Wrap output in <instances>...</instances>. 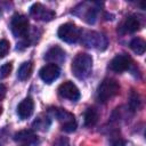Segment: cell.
Here are the masks:
<instances>
[{"label": "cell", "mask_w": 146, "mask_h": 146, "mask_svg": "<svg viewBox=\"0 0 146 146\" xmlns=\"http://www.w3.org/2000/svg\"><path fill=\"white\" fill-rule=\"evenodd\" d=\"M71 70L72 73L75 78L83 80L87 79L92 70V58L90 55L84 54V52H80L78 54L71 65Z\"/></svg>", "instance_id": "cell-1"}, {"label": "cell", "mask_w": 146, "mask_h": 146, "mask_svg": "<svg viewBox=\"0 0 146 146\" xmlns=\"http://www.w3.org/2000/svg\"><path fill=\"white\" fill-rule=\"evenodd\" d=\"M120 91L119 83L113 79H105L99 84L97 90V98L102 103L108 102L111 98H113L115 95H117Z\"/></svg>", "instance_id": "cell-2"}, {"label": "cell", "mask_w": 146, "mask_h": 146, "mask_svg": "<svg viewBox=\"0 0 146 146\" xmlns=\"http://www.w3.org/2000/svg\"><path fill=\"white\" fill-rule=\"evenodd\" d=\"M57 35L67 43H74L81 38V30L73 23H65L59 26Z\"/></svg>", "instance_id": "cell-3"}, {"label": "cell", "mask_w": 146, "mask_h": 146, "mask_svg": "<svg viewBox=\"0 0 146 146\" xmlns=\"http://www.w3.org/2000/svg\"><path fill=\"white\" fill-rule=\"evenodd\" d=\"M82 38V43L88 47V48H97L100 50H104L107 47V38L98 32H94V31H88L86 32L83 35H81Z\"/></svg>", "instance_id": "cell-4"}, {"label": "cell", "mask_w": 146, "mask_h": 146, "mask_svg": "<svg viewBox=\"0 0 146 146\" xmlns=\"http://www.w3.org/2000/svg\"><path fill=\"white\" fill-rule=\"evenodd\" d=\"M29 26H30V23L25 15L16 14L13 16L10 22V29L15 36L17 38L25 36L29 32Z\"/></svg>", "instance_id": "cell-5"}, {"label": "cell", "mask_w": 146, "mask_h": 146, "mask_svg": "<svg viewBox=\"0 0 146 146\" xmlns=\"http://www.w3.org/2000/svg\"><path fill=\"white\" fill-rule=\"evenodd\" d=\"M30 14L32 17H34V19H38V21H44V22H48V21H51L54 17H55V13L42 6L41 3H34L31 8H30Z\"/></svg>", "instance_id": "cell-6"}, {"label": "cell", "mask_w": 146, "mask_h": 146, "mask_svg": "<svg viewBox=\"0 0 146 146\" xmlns=\"http://www.w3.org/2000/svg\"><path fill=\"white\" fill-rule=\"evenodd\" d=\"M58 94L60 97L70 99V100H78L80 98V91L78 89V87L71 82V81H65L63 82L59 87H58Z\"/></svg>", "instance_id": "cell-7"}, {"label": "cell", "mask_w": 146, "mask_h": 146, "mask_svg": "<svg viewBox=\"0 0 146 146\" xmlns=\"http://www.w3.org/2000/svg\"><path fill=\"white\" fill-rule=\"evenodd\" d=\"M131 65V58L125 55V54H120V55H116L110 63V68L113 71V72H116V73H121V72H124L127 71Z\"/></svg>", "instance_id": "cell-8"}, {"label": "cell", "mask_w": 146, "mask_h": 146, "mask_svg": "<svg viewBox=\"0 0 146 146\" xmlns=\"http://www.w3.org/2000/svg\"><path fill=\"white\" fill-rule=\"evenodd\" d=\"M59 73H60V68L58 65L56 64H51V63H48L46 64L39 72L40 74V78L46 82V83H51L52 81H55L58 76H59Z\"/></svg>", "instance_id": "cell-9"}, {"label": "cell", "mask_w": 146, "mask_h": 146, "mask_svg": "<svg viewBox=\"0 0 146 146\" xmlns=\"http://www.w3.org/2000/svg\"><path fill=\"white\" fill-rule=\"evenodd\" d=\"M33 110H34V102L31 97H26L24 98L17 106V114L18 116L24 120V119H27L32 115L33 113Z\"/></svg>", "instance_id": "cell-10"}, {"label": "cell", "mask_w": 146, "mask_h": 146, "mask_svg": "<svg viewBox=\"0 0 146 146\" xmlns=\"http://www.w3.org/2000/svg\"><path fill=\"white\" fill-rule=\"evenodd\" d=\"M44 59L51 64H60L65 59V51L59 46H54L46 52Z\"/></svg>", "instance_id": "cell-11"}, {"label": "cell", "mask_w": 146, "mask_h": 146, "mask_svg": "<svg viewBox=\"0 0 146 146\" xmlns=\"http://www.w3.org/2000/svg\"><path fill=\"white\" fill-rule=\"evenodd\" d=\"M140 29V21L136 15H130L125 18L120 27L121 33H133Z\"/></svg>", "instance_id": "cell-12"}, {"label": "cell", "mask_w": 146, "mask_h": 146, "mask_svg": "<svg viewBox=\"0 0 146 146\" xmlns=\"http://www.w3.org/2000/svg\"><path fill=\"white\" fill-rule=\"evenodd\" d=\"M50 113L52 114V116H55L59 122H62V125L64 124H67V123H71V122H74L75 119H74V115L70 112H67L66 110L64 108H59V107H55V108H51L50 110Z\"/></svg>", "instance_id": "cell-13"}, {"label": "cell", "mask_w": 146, "mask_h": 146, "mask_svg": "<svg viewBox=\"0 0 146 146\" xmlns=\"http://www.w3.org/2000/svg\"><path fill=\"white\" fill-rule=\"evenodd\" d=\"M14 139L16 141H19V143H23V144H26V145L34 144V143L38 141V137L32 130H21V131L15 133Z\"/></svg>", "instance_id": "cell-14"}, {"label": "cell", "mask_w": 146, "mask_h": 146, "mask_svg": "<svg viewBox=\"0 0 146 146\" xmlns=\"http://www.w3.org/2000/svg\"><path fill=\"white\" fill-rule=\"evenodd\" d=\"M32 70H33V63L31 60L30 62H24L18 67V71H17V78H18V80H21V81L27 80L31 76Z\"/></svg>", "instance_id": "cell-15"}, {"label": "cell", "mask_w": 146, "mask_h": 146, "mask_svg": "<svg viewBox=\"0 0 146 146\" xmlns=\"http://www.w3.org/2000/svg\"><path fill=\"white\" fill-rule=\"evenodd\" d=\"M98 112L94 107H89L84 112V125L86 127H94L98 122Z\"/></svg>", "instance_id": "cell-16"}, {"label": "cell", "mask_w": 146, "mask_h": 146, "mask_svg": "<svg viewBox=\"0 0 146 146\" xmlns=\"http://www.w3.org/2000/svg\"><path fill=\"white\" fill-rule=\"evenodd\" d=\"M130 48L135 54L143 55L145 52V49H146V43L141 38H135L130 42Z\"/></svg>", "instance_id": "cell-17"}, {"label": "cell", "mask_w": 146, "mask_h": 146, "mask_svg": "<svg viewBox=\"0 0 146 146\" xmlns=\"http://www.w3.org/2000/svg\"><path fill=\"white\" fill-rule=\"evenodd\" d=\"M50 125V120L47 117V116H43L40 115L38 119H35V121L33 122V127L38 130H41V131H44L48 129V127Z\"/></svg>", "instance_id": "cell-18"}, {"label": "cell", "mask_w": 146, "mask_h": 146, "mask_svg": "<svg viewBox=\"0 0 146 146\" xmlns=\"http://www.w3.org/2000/svg\"><path fill=\"white\" fill-rule=\"evenodd\" d=\"M129 107L131 108V111H138V108L140 107V98L138 96L137 92H135L133 90L131 91L130 94V97H129Z\"/></svg>", "instance_id": "cell-19"}, {"label": "cell", "mask_w": 146, "mask_h": 146, "mask_svg": "<svg viewBox=\"0 0 146 146\" xmlns=\"http://www.w3.org/2000/svg\"><path fill=\"white\" fill-rule=\"evenodd\" d=\"M96 17H97V9L91 7L87 8L86 14L83 15V19L89 24H94L96 22Z\"/></svg>", "instance_id": "cell-20"}, {"label": "cell", "mask_w": 146, "mask_h": 146, "mask_svg": "<svg viewBox=\"0 0 146 146\" xmlns=\"http://www.w3.org/2000/svg\"><path fill=\"white\" fill-rule=\"evenodd\" d=\"M9 49H10L9 41L6 40V39H1L0 40V58H3L8 54Z\"/></svg>", "instance_id": "cell-21"}, {"label": "cell", "mask_w": 146, "mask_h": 146, "mask_svg": "<svg viewBox=\"0 0 146 146\" xmlns=\"http://www.w3.org/2000/svg\"><path fill=\"white\" fill-rule=\"evenodd\" d=\"M11 68H13L11 63H6V64L1 65L0 66V80L7 78L11 72Z\"/></svg>", "instance_id": "cell-22"}, {"label": "cell", "mask_w": 146, "mask_h": 146, "mask_svg": "<svg viewBox=\"0 0 146 146\" xmlns=\"http://www.w3.org/2000/svg\"><path fill=\"white\" fill-rule=\"evenodd\" d=\"M54 146H68V139L65 137H60L54 143Z\"/></svg>", "instance_id": "cell-23"}, {"label": "cell", "mask_w": 146, "mask_h": 146, "mask_svg": "<svg viewBox=\"0 0 146 146\" xmlns=\"http://www.w3.org/2000/svg\"><path fill=\"white\" fill-rule=\"evenodd\" d=\"M111 145L112 146H125V141L121 138H115V139H112Z\"/></svg>", "instance_id": "cell-24"}, {"label": "cell", "mask_w": 146, "mask_h": 146, "mask_svg": "<svg viewBox=\"0 0 146 146\" xmlns=\"http://www.w3.org/2000/svg\"><path fill=\"white\" fill-rule=\"evenodd\" d=\"M6 92H7V88H6V86L2 84V83H0V102L5 98Z\"/></svg>", "instance_id": "cell-25"}, {"label": "cell", "mask_w": 146, "mask_h": 146, "mask_svg": "<svg viewBox=\"0 0 146 146\" xmlns=\"http://www.w3.org/2000/svg\"><path fill=\"white\" fill-rule=\"evenodd\" d=\"M2 113V108H1V106H0V114Z\"/></svg>", "instance_id": "cell-26"}, {"label": "cell", "mask_w": 146, "mask_h": 146, "mask_svg": "<svg viewBox=\"0 0 146 146\" xmlns=\"http://www.w3.org/2000/svg\"><path fill=\"white\" fill-rule=\"evenodd\" d=\"M0 146H1V145H0Z\"/></svg>", "instance_id": "cell-27"}]
</instances>
